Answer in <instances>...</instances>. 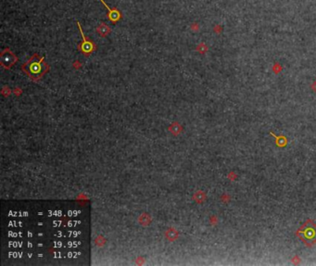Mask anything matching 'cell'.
<instances>
[{
	"mask_svg": "<svg viewBox=\"0 0 316 266\" xmlns=\"http://www.w3.org/2000/svg\"><path fill=\"white\" fill-rule=\"evenodd\" d=\"M301 238L307 244H312L316 241V225L306 223L300 230Z\"/></svg>",
	"mask_w": 316,
	"mask_h": 266,
	"instance_id": "cell-1",
	"label": "cell"
},
{
	"mask_svg": "<svg viewBox=\"0 0 316 266\" xmlns=\"http://www.w3.org/2000/svg\"><path fill=\"white\" fill-rule=\"evenodd\" d=\"M100 1L102 2V4L107 8V9H108V11H109V19L111 21H113V22H116L117 21H119L120 20V18H121V13H120V11H118L117 9H110V8H109L108 7V5L104 2V0H100Z\"/></svg>",
	"mask_w": 316,
	"mask_h": 266,
	"instance_id": "cell-3",
	"label": "cell"
},
{
	"mask_svg": "<svg viewBox=\"0 0 316 266\" xmlns=\"http://www.w3.org/2000/svg\"><path fill=\"white\" fill-rule=\"evenodd\" d=\"M77 24H78V27H79V29H80V32H81L82 38H83V40H84V42H83L82 45H81V49H82V51H83L84 53H90V52L94 49V44H93L90 40H87V39L85 38V36H84V32H83V31H82V28H81L80 23L78 22Z\"/></svg>",
	"mask_w": 316,
	"mask_h": 266,
	"instance_id": "cell-2",
	"label": "cell"
},
{
	"mask_svg": "<svg viewBox=\"0 0 316 266\" xmlns=\"http://www.w3.org/2000/svg\"><path fill=\"white\" fill-rule=\"evenodd\" d=\"M43 67L44 66L41 65V60L40 61H33V62H31L29 65V70L32 73H34V74H40L43 72Z\"/></svg>",
	"mask_w": 316,
	"mask_h": 266,
	"instance_id": "cell-4",
	"label": "cell"
}]
</instances>
